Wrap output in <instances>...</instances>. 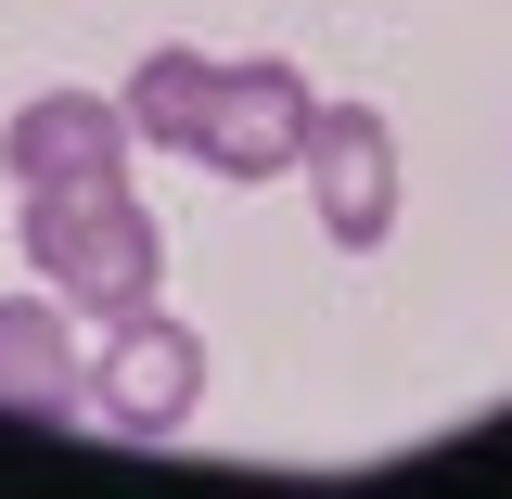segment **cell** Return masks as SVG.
I'll return each mask as SVG.
<instances>
[{"mask_svg":"<svg viewBox=\"0 0 512 499\" xmlns=\"http://www.w3.org/2000/svg\"><path fill=\"white\" fill-rule=\"evenodd\" d=\"M205 103H218V64H205V52H141L128 128H141L154 154H192V141H205Z\"/></svg>","mask_w":512,"mask_h":499,"instance_id":"obj_7","label":"cell"},{"mask_svg":"<svg viewBox=\"0 0 512 499\" xmlns=\"http://www.w3.org/2000/svg\"><path fill=\"white\" fill-rule=\"evenodd\" d=\"M128 103H90V90H39L26 116L0 128V167L26 192H77V180H128Z\"/></svg>","mask_w":512,"mask_h":499,"instance_id":"obj_5","label":"cell"},{"mask_svg":"<svg viewBox=\"0 0 512 499\" xmlns=\"http://www.w3.org/2000/svg\"><path fill=\"white\" fill-rule=\"evenodd\" d=\"M0 410H26V423H64V410H77L64 295H0Z\"/></svg>","mask_w":512,"mask_h":499,"instance_id":"obj_6","label":"cell"},{"mask_svg":"<svg viewBox=\"0 0 512 499\" xmlns=\"http://www.w3.org/2000/svg\"><path fill=\"white\" fill-rule=\"evenodd\" d=\"M295 167H308L333 244H384L397 231V141H384L372 103H308V154Z\"/></svg>","mask_w":512,"mask_h":499,"instance_id":"obj_2","label":"cell"},{"mask_svg":"<svg viewBox=\"0 0 512 499\" xmlns=\"http://www.w3.org/2000/svg\"><path fill=\"white\" fill-rule=\"evenodd\" d=\"M26 256H39V282H52L77 320H141L154 308V218H141V192L128 180H77V192H26Z\"/></svg>","mask_w":512,"mask_h":499,"instance_id":"obj_1","label":"cell"},{"mask_svg":"<svg viewBox=\"0 0 512 499\" xmlns=\"http://www.w3.org/2000/svg\"><path fill=\"white\" fill-rule=\"evenodd\" d=\"M218 180H269V167H295L308 154V77L295 64H218V103H205V141H192Z\"/></svg>","mask_w":512,"mask_h":499,"instance_id":"obj_3","label":"cell"},{"mask_svg":"<svg viewBox=\"0 0 512 499\" xmlns=\"http://www.w3.org/2000/svg\"><path fill=\"white\" fill-rule=\"evenodd\" d=\"M90 397H103V423L116 436H180L192 397H205V346H192L180 320H116V346H103V372H90Z\"/></svg>","mask_w":512,"mask_h":499,"instance_id":"obj_4","label":"cell"}]
</instances>
